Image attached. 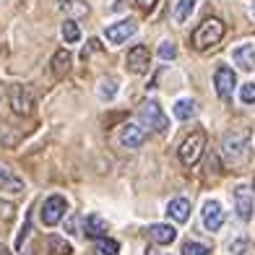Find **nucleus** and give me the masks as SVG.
Masks as SVG:
<instances>
[{
	"label": "nucleus",
	"mask_w": 255,
	"mask_h": 255,
	"mask_svg": "<svg viewBox=\"0 0 255 255\" xmlns=\"http://www.w3.org/2000/svg\"><path fill=\"white\" fill-rule=\"evenodd\" d=\"M224 37V24L222 18H206L203 24L193 31V47L195 50H208V47H216Z\"/></svg>",
	"instance_id": "nucleus-2"
},
{
	"label": "nucleus",
	"mask_w": 255,
	"mask_h": 255,
	"mask_svg": "<svg viewBox=\"0 0 255 255\" xmlns=\"http://www.w3.org/2000/svg\"><path fill=\"white\" fill-rule=\"evenodd\" d=\"M182 255H211V248H206L203 242L188 240V242L182 245Z\"/></svg>",
	"instance_id": "nucleus-25"
},
{
	"label": "nucleus",
	"mask_w": 255,
	"mask_h": 255,
	"mask_svg": "<svg viewBox=\"0 0 255 255\" xmlns=\"http://www.w3.org/2000/svg\"><path fill=\"white\" fill-rule=\"evenodd\" d=\"M245 250H248V240H245V237H240V240H235V242L229 245V253H232V255H245Z\"/></svg>",
	"instance_id": "nucleus-28"
},
{
	"label": "nucleus",
	"mask_w": 255,
	"mask_h": 255,
	"mask_svg": "<svg viewBox=\"0 0 255 255\" xmlns=\"http://www.w3.org/2000/svg\"><path fill=\"white\" fill-rule=\"evenodd\" d=\"M146 141V133H143V128L141 125H123V133H120V143L125 148H141Z\"/></svg>",
	"instance_id": "nucleus-12"
},
{
	"label": "nucleus",
	"mask_w": 255,
	"mask_h": 255,
	"mask_svg": "<svg viewBox=\"0 0 255 255\" xmlns=\"http://www.w3.org/2000/svg\"><path fill=\"white\" fill-rule=\"evenodd\" d=\"M99 97L112 102L115 97H118V81H115V78H102L99 81Z\"/></svg>",
	"instance_id": "nucleus-23"
},
{
	"label": "nucleus",
	"mask_w": 255,
	"mask_h": 255,
	"mask_svg": "<svg viewBox=\"0 0 255 255\" xmlns=\"http://www.w3.org/2000/svg\"><path fill=\"white\" fill-rule=\"evenodd\" d=\"M250 13L255 16V0H253V5H250Z\"/></svg>",
	"instance_id": "nucleus-32"
},
{
	"label": "nucleus",
	"mask_w": 255,
	"mask_h": 255,
	"mask_svg": "<svg viewBox=\"0 0 255 255\" xmlns=\"http://www.w3.org/2000/svg\"><path fill=\"white\" fill-rule=\"evenodd\" d=\"M222 156L229 167H245L250 161V138L248 133H229L222 143Z\"/></svg>",
	"instance_id": "nucleus-1"
},
{
	"label": "nucleus",
	"mask_w": 255,
	"mask_h": 255,
	"mask_svg": "<svg viewBox=\"0 0 255 255\" xmlns=\"http://www.w3.org/2000/svg\"><path fill=\"white\" fill-rule=\"evenodd\" d=\"M50 248H52V253L55 255H73V248H71V242H65L63 237H57V235H52L50 240Z\"/></svg>",
	"instance_id": "nucleus-24"
},
{
	"label": "nucleus",
	"mask_w": 255,
	"mask_h": 255,
	"mask_svg": "<svg viewBox=\"0 0 255 255\" xmlns=\"http://www.w3.org/2000/svg\"><path fill=\"white\" fill-rule=\"evenodd\" d=\"M203 148H206V133H203V130L190 133V135L182 141V146H180V161H182L185 167L198 164V159L203 156Z\"/></svg>",
	"instance_id": "nucleus-4"
},
{
	"label": "nucleus",
	"mask_w": 255,
	"mask_h": 255,
	"mask_svg": "<svg viewBox=\"0 0 255 255\" xmlns=\"http://www.w3.org/2000/svg\"><path fill=\"white\" fill-rule=\"evenodd\" d=\"M214 86H216L219 99L229 102V99H232V91H235V86H237V76H235V71H232L229 65H219V68H216V73H214Z\"/></svg>",
	"instance_id": "nucleus-7"
},
{
	"label": "nucleus",
	"mask_w": 255,
	"mask_h": 255,
	"mask_svg": "<svg viewBox=\"0 0 255 255\" xmlns=\"http://www.w3.org/2000/svg\"><path fill=\"white\" fill-rule=\"evenodd\" d=\"M232 60H235L242 71H253L255 68V44H240V47L232 52Z\"/></svg>",
	"instance_id": "nucleus-15"
},
{
	"label": "nucleus",
	"mask_w": 255,
	"mask_h": 255,
	"mask_svg": "<svg viewBox=\"0 0 255 255\" xmlns=\"http://www.w3.org/2000/svg\"><path fill=\"white\" fill-rule=\"evenodd\" d=\"M60 3V10L71 18H84L89 16V3L86 0H57Z\"/></svg>",
	"instance_id": "nucleus-19"
},
{
	"label": "nucleus",
	"mask_w": 255,
	"mask_h": 255,
	"mask_svg": "<svg viewBox=\"0 0 255 255\" xmlns=\"http://www.w3.org/2000/svg\"><path fill=\"white\" fill-rule=\"evenodd\" d=\"M0 216H3V219H10V216H13V206L0 201Z\"/></svg>",
	"instance_id": "nucleus-29"
},
{
	"label": "nucleus",
	"mask_w": 255,
	"mask_h": 255,
	"mask_svg": "<svg viewBox=\"0 0 255 255\" xmlns=\"http://www.w3.org/2000/svg\"><path fill=\"white\" fill-rule=\"evenodd\" d=\"M201 216H203V227L208 232H219V229H222V224H224V208H222V203H219V201H206Z\"/></svg>",
	"instance_id": "nucleus-11"
},
{
	"label": "nucleus",
	"mask_w": 255,
	"mask_h": 255,
	"mask_svg": "<svg viewBox=\"0 0 255 255\" xmlns=\"http://www.w3.org/2000/svg\"><path fill=\"white\" fill-rule=\"evenodd\" d=\"M172 112H175V118L180 123H188V120H193L195 115H198V104H195V99H177L175 107H172Z\"/></svg>",
	"instance_id": "nucleus-17"
},
{
	"label": "nucleus",
	"mask_w": 255,
	"mask_h": 255,
	"mask_svg": "<svg viewBox=\"0 0 255 255\" xmlns=\"http://www.w3.org/2000/svg\"><path fill=\"white\" fill-rule=\"evenodd\" d=\"M84 235L89 240H102V237H107V222L99 216V214H89L84 219Z\"/></svg>",
	"instance_id": "nucleus-13"
},
{
	"label": "nucleus",
	"mask_w": 255,
	"mask_h": 255,
	"mask_svg": "<svg viewBox=\"0 0 255 255\" xmlns=\"http://www.w3.org/2000/svg\"><path fill=\"white\" fill-rule=\"evenodd\" d=\"M125 65L128 71L141 76L148 71V65H151V52H148V47H143V44H135V47L128 50V57H125Z\"/></svg>",
	"instance_id": "nucleus-9"
},
{
	"label": "nucleus",
	"mask_w": 255,
	"mask_h": 255,
	"mask_svg": "<svg viewBox=\"0 0 255 255\" xmlns=\"http://www.w3.org/2000/svg\"><path fill=\"white\" fill-rule=\"evenodd\" d=\"M60 34H63V39L68 42V44H76L78 39H81V29H78V24L73 18H68L65 24H63V29H60Z\"/></svg>",
	"instance_id": "nucleus-21"
},
{
	"label": "nucleus",
	"mask_w": 255,
	"mask_h": 255,
	"mask_svg": "<svg viewBox=\"0 0 255 255\" xmlns=\"http://www.w3.org/2000/svg\"><path fill=\"white\" fill-rule=\"evenodd\" d=\"M195 3H198V0H177V5H175V21L177 24H185V21L190 18V13L195 10Z\"/></svg>",
	"instance_id": "nucleus-20"
},
{
	"label": "nucleus",
	"mask_w": 255,
	"mask_h": 255,
	"mask_svg": "<svg viewBox=\"0 0 255 255\" xmlns=\"http://www.w3.org/2000/svg\"><path fill=\"white\" fill-rule=\"evenodd\" d=\"M135 31H138L135 21L133 18H123V21H118V24H110L107 29H104V37H107V42H112V44H123V42L130 39Z\"/></svg>",
	"instance_id": "nucleus-10"
},
{
	"label": "nucleus",
	"mask_w": 255,
	"mask_h": 255,
	"mask_svg": "<svg viewBox=\"0 0 255 255\" xmlns=\"http://www.w3.org/2000/svg\"><path fill=\"white\" fill-rule=\"evenodd\" d=\"M8 99H10V107H13L16 115H31L34 112V97L26 86H10L8 89Z\"/></svg>",
	"instance_id": "nucleus-8"
},
{
	"label": "nucleus",
	"mask_w": 255,
	"mask_h": 255,
	"mask_svg": "<svg viewBox=\"0 0 255 255\" xmlns=\"http://www.w3.org/2000/svg\"><path fill=\"white\" fill-rule=\"evenodd\" d=\"M71 63H73V57H71V52L68 50H57L55 52V57H52V76L55 78H65V73L71 71Z\"/></svg>",
	"instance_id": "nucleus-18"
},
{
	"label": "nucleus",
	"mask_w": 255,
	"mask_h": 255,
	"mask_svg": "<svg viewBox=\"0 0 255 255\" xmlns=\"http://www.w3.org/2000/svg\"><path fill=\"white\" fill-rule=\"evenodd\" d=\"M8 177H10V175H8V169H5V167H0V180H8Z\"/></svg>",
	"instance_id": "nucleus-31"
},
{
	"label": "nucleus",
	"mask_w": 255,
	"mask_h": 255,
	"mask_svg": "<svg viewBox=\"0 0 255 255\" xmlns=\"http://www.w3.org/2000/svg\"><path fill=\"white\" fill-rule=\"evenodd\" d=\"M159 57H161V60H175V57H177V44L175 42H161Z\"/></svg>",
	"instance_id": "nucleus-26"
},
{
	"label": "nucleus",
	"mask_w": 255,
	"mask_h": 255,
	"mask_svg": "<svg viewBox=\"0 0 255 255\" xmlns=\"http://www.w3.org/2000/svg\"><path fill=\"white\" fill-rule=\"evenodd\" d=\"M148 237H151L156 245H172L177 240V229L169 224H151L148 227Z\"/></svg>",
	"instance_id": "nucleus-14"
},
{
	"label": "nucleus",
	"mask_w": 255,
	"mask_h": 255,
	"mask_svg": "<svg viewBox=\"0 0 255 255\" xmlns=\"http://www.w3.org/2000/svg\"><path fill=\"white\" fill-rule=\"evenodd\" d=\"M68 211V201L63 198V195H50L47 201L42 203V224H47V227H55L57 222H63V216Z\"/></svg>",
	"instance_id": "nucleus-6"
},
{
	"label": "nucleus",
	"mask_w": 255,
	"mask_h": 255,
	"mask_svg": "<svg viewBox=\"0 0 255 255\" xmlns=\"http://www.w3.org/2000/svg\"><path fill=\"white\" fill-rule=\"evenodd\" d=\"M235 211L242 222H250L255 216V193L250 190V185H237L235 188Z\"/></svg>",
	"instance_id": "nucleus-5"
},
{
	"label": "nucleus",
	"mask_w": 255,
	"mask_h": 255,
	"mask_svg": "<svg viewBox=\"0 0 255 255\" xmlns=\"http://www.w3.org/2000/svg\"><path fill=\"white\" fill-rule=\"evenodd\" d=\"M135 3H138V8H141V10H151L156 5V0H135Z\"/></svg>",
	"instance_id": "nucleus-30"
},
{
	"label": "nucleus",
	"mask_w": 255,
	"mask_h": 255,
	"mask_svg": "<svg viewBox=\"0 0 255 255\" xmlns=\"http://www.w3.org/2000/svg\"><path fill=\"white\" fill-rule=\"evenodd\" d=\"M94 255H120V245L115 240L102 237L97 245H94Z\"/></svg>",
	"instance_id": "nucleus-22"
},
{
	"label": "nucleus",
	"mask_w": 255,
	"mask_h": 255,
	"mask_svg": "<svg viewBox=\"0 0 255 255\" xmlns=\"http://www.w3.org/2000/svg\"><path fill=\"white\" fill-rule=\"evenodd\" d=\"M240 99L245 104H255V84H245L240 89Z\"/></svg>",
	"instance_id": "nucleus-27"
},
{
	"label": "nucleus",
	"mask_w": 255,
	"mask_h": 255,
	"mask_svg": "<svg viewBox=\"0 0 255 255\" xmlns=\"http://www.w3.org/2000/svg\"><path fill=\"white\" fill-rule=\"evenodd\" d=\"M138 120H141V128H148L151 133H167V128H169L164 110H161L159 102H154V99H148L138 107Z\"/></svg>",
	"instance_id": "nucleus-3"
},
{
	"label": "nucleus",
	"mask_w": 255,
	"mask_h": 255,
	"mask_svg": "<svg viewBox=\"0 0 255 255\" xmlns=\"http://www.w3.org/2000/svg\"><path fill=\"white\" fill-rule=\"evenodd\" d=\"M167 214L175 219L177 224H185L190 219V201L188 198H172L167 203Z\"/></svg>",
	"instance_id": "nucleus-16"
}]
</instances>
